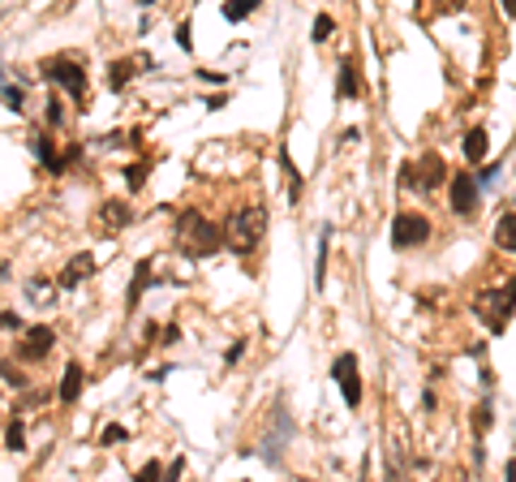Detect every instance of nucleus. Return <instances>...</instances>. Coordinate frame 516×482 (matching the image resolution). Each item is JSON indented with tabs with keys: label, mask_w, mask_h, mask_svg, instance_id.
<instances>
[{
	"label": "nucleus",
	"mask_w": 516,
	"mask_h": 482,
	"mask_svg": "<svg viewBox=\"0 0 516 482\" xmlns=\"http://www.w3.org/2000/svg\"><path fill=\"white\" fill-rule=\"evenodd\" d=\"M172 237H177V250H181L185 258H211V254L224 250V229L211 224V220H206L202 211H194V207L177 211V229H172Z\"/></svg>",
	"instance_id": "obj_1"
},
{
	"label": "nucleus",
	"mask_w": 516,
	"mask_h": 482,
	"mask_svg": "<svg viewBox=\"0 0 516 482\" xmlns=\"http://www.w3.org/2000/svg\"><path fill=\"white\" fill-rule=\"evenodd\" d=\"M258 5H263V0H224V18L228 22H245Z\"/></svg>",
	"instance_id": "obj_20"
},
{
	"label": "nucleus",
	"mask_w": 516,
	"mask_h": 482,
	"mask_svg": "<svg viewBox=\"0 0 516 482\" xmlns=\"http://www.w3.org/2000/svg\"><path fill=\"white\" fill-rule=\"evenodd\" d=\"M99 216H103V224H108V229L117 233V229H125V224L134 220V211H129V202H121V198H108V202L99 207Z\"/></svg>",
	"instance_id": "obj_16"
},
{
	"label": "nucleus",
	"mask_w": 516,
	"mask_h": 482,
	"mask_svg": "<svg viewBox=\"0 0 516 482\" xmlns=\"http://www.w3.org/2000/svg\"><path fill=\"white\" fill-rule=\"evenodd\" d=\"M82 384H86V374H82V366L78 362H69L65 366V374H61V405H78V396H82Z\"/></svg>",
	"instance_id": "obj_13"
},
{
	"label": "nucleus",
	"mask_w": 516,
	"mask_h": 482,
	"mask_svg": "<svg viewBox=\"0 0 516 482\" xmlns=\"http://www.w3.org/2000/svg\"><path fill=\"white\" fill-rule=\"evenodd\" d=\"M280 168L288 173V194H293V202H297V198H301V168L293 164V155H288V151H280Z\"/></svg>",
	"instance_id": "obj_22"
},
{
	"label": "nucleus",
	"mask_w": 516,
	"mask_h": 482,
	"mask_svg": "<svg viewBox=\"0 0 516 482\" xmlns=\"http://www.w3.org/2000/svg\"><path fill=\"white\" fill-rule=\"evenodd\" d=\"M138 5H142V9H151V5H155V0H138Z\"/></svg>",
	"instance_id": "obj_40"
},
{
	"label": "nucleus",
	"mask_w": 516,
	"mask_h": 482,
	"mask_svg": "<svg viewBox=\"0 0 516 482\" xmlns=\"http://www.w3.org/2000/svg\"><path fill=\"white\" fill-rule=\"evenodd\" d=\"M241 353H245V340H233V349H228V353H224V362H228V366H233V362H241Z\"/></svg>",
	"instance_id": "obj_38"
},
{
	"label": "nucleus",
	"mask_w": 516,
	"mask_h": 482,
	"mask_svg": "<svg viewBox=\"0 0 516 482\" xmlns=\"http://www.w3.org/2000/svg\"><path fill=\"white\" fill-rule=\"evenodd\" d=\"M39 74L52 86H65L78 108H86V65H78L74 57H47V61H39Z\"/></svg>",
	"instance_id": "obj_4"
},
{
	"label": "nucleus",
	"mask_w": 516,
	"mask_h": 482,
	"mask_svg": "<svg viewBox=\"0 0 516 482\" xmlns=\"http://www.w3.org/2000/svg\"><path fill=\"white\" fill-rule=\"evenodd\" d=\"M125 440H129V431H125L121 422H112V426H103V435H99V444H103V448H121Z\"/></svg>",
	"instance_id": "obj_24"
},
{
	"label": "nucleus",
	"mask_w": 516,
	"mask_h": 482,
	"mask_svg": "<svg viewBox=\"0 0 516 482\" xmlns=\"http://www.w3.org/2000/svg\"><path fill=\"white\" fill-rule=\"evenodd\" d=\"M332 35H336V18L319 13V18H315V30H310V39H315V43H327Z\"/></svg>",
	"instance_id": "obj_26"
},
{
	"label": "nucleus",
	"mask_w": 516,
	"mask_h": 482,
	"mask_svg": "<svg viewBox=\"0 0 516 482\" xmlns=\"http://www.w3.org/2000/svg\"><path fill=\"white\" fill-rule=\"evenodd\" d=\"M460 147H464V159H469V164H482L486 159V151H491V138H486V130H464V138H460Z\"/></svg>",
	"instance_id": "obj_14"
},
{
	"label": "nucleus",
	"mask_w": 516,
	"mask_h": 482,
	"mask_svg": "<svg viewBox=\"0 0 516 482\" xmlns=\"http://www.w3.org/2000/svg\"><path fill=\"white\" fill-rule=\"evenodd\" d=\"M435 9L439 13H456V9H464V0H435Z\"/></svg>",
	"instance_id": "obj_36"
},
{
	"label": "nucleus",
	"mask_w": 516,
	"mask_h": 482,
	"mask_svg": "<svg viewBox=\"0 0 516 482\" xmlns=\"http://www.w3.org/2000/svg\"><path fill=\"white\" fill-rule=\"evenodd\" d=\"M138 69H151V61H146V57H134V61H112V69H108V86L121 95V91L134 82V74H138Z\"/></svg>",
	"instance_id": "obj_11"
},
{
	"label": "nucleus",
	"mask_w": 516,
	"mask_h": 482,
	"mask_svg": "<svg viewBox=\"0 0 516 482\" xmlns=\"http://www.w3.org/2000/svg\"><path fill=\"white\" fill-rule=\"evenodd\" d=\"M263 233H267V207H263V202H245V207L233 211L228 224H224V246H228L233 254L245 258V254L258 250Z\"/></svg>",
	"instance_id": "obj_2"
},
{
	"label": "nucleus",
	"mask_w": 516,
	"mask_h": 482,
	"mask_svg": "<svg viewBox=\"0 0 516 482\" xmlns=\"http://www.w3.org/2000/svg\"><path fill=\"white\" fill-rule=\"evenodd\" d=\"M336 95L340 99H361V82H357V61H340V82H336Z\"/></svg>",
	"instance_id": "obj_17"
},
{
	"label": "nucleus",
	"mask_w": 516,
	"mask_h": 482,
	"mask_svg": "<svg viewBox=\"0 0 516 482\" xmlns=\"http://www.w3.org/2000/svg\"><path fill=\"white\" fill-rule=\"evenodd\" d=\"M155 478H164V465H160V461H146V465L138 469V482H155Z\"/></svg>",
	"instance_id": "obj_31"
},
{
	"label": "nucleus",
	"mask_w": 516,
	"mask_h": 482,
	"mask_svg": "<svg viewBox=\"0 0 516 482\" xmlns=\"http://www.w3.org/2000/svg\"><path fill=\"white\" fill-rule=\"evenodd\" d=\"M160 336H164V340H160V345H177V340H181V328H177V323H168V328H164V332H160Z\"/></svg>",
	"instance_id": "obj_37"
},
{
	"label": "nucleus",
	"mask_w": 516,
	"mask_h": 482,
	"mask_svg": "<svg viewBox=\"0 0 516 482\" xmlns=\"http://www.w3.org/2000/svg\"><path fill=\"white\" fill-rule=\"evenodd\" d=\"M426 237H430V220L426 216H418V211H396V220H392V246L396 250H413Z\"/></svg>",
	"instance_id": "obj_6"
},
{
	"label": "nucleus",
	"mask_w": 516,
	"mask_h": 482,
	"mask_svg": "<svg viewBox=\"0 0 516 482\" xmlns=\"http://www.w3.org/2000/svg\"><path fill=\"white\" fill-rule=\"evenodd\" d=\"M499 5H503V9H508L512 18H516V0H499Z\"/></svg>",
	"instance_id": "obj_39"
},
{
	"label": "nucleus",
	"mask_w": 516,
	"mask_h": 482,
	"mask_svg": "<svg viewBox=\"0 0 516 482\" xmlns=\"http://www.w3.org/2000/svg\"><path fill=\"white\" fill-rule=\"evenodd\" d=\"M177 47H181V52H189V47H194V35H189V22H181V26H177Z\"/></svg>",
	"instance_id": "obj_33"
},
{
	"label": "nucleus",
	"mask_w": 516,
	"mask_h": 482,
	"mask_svg": "<svg viewBox=\"0 0 516 482\" xmlns=\"http://www.w3.org/2000/svg\"><path fill=\"white\" fill-rule=\"evenodd\" d=\"M181 469H185V457H172V461L164 465V478H181Z\"/></svg>",
	"instance_id": "obj_34"
},
{
	"label": "nucleus",
	"mask_w": 516,
	"mask_h": 482,
	"mask_svg": "<svg viewBox=\"0 0 516 482\" xmlns=\"http://www.w3.org/2000/svg\"><path fill=\"white\" fill-rule=\"evenodd\" d=\"M90 272H95V258H90V254H74V258H69V267L61 272V280H57V285H61V289H78V285H82Z\"/></svg>",
	"instance_id": "obj_12"
},
{
	"label": "nucleus",
	"mask_w": 516,
	"mask_h": 482,
	"mask_svg": "<svg viewBox=\"0 0 516 482\" xmlns=\"http://www.w3.org/2000/svg\"><path fill=\"white\" fill-rule=\"evenodd\" d=\"M52 345H57V332H52L47 323H35V328H26L22 340H18V362H43V357L52 353Z\"/></svg>",
	"instance_id": "obj_9"
},
{
	"label": "nucleus",
	"mask_w": 516,
	"mask_h": 482,
	"mask_svg": "<svg viewBox=\"0 0 516 482\" xmlns=\"http://www.w3.org/2000/svg\"><path fill=\"white\" fill-rule=\"evenodd\" d=\"M332 379L340 384L344 405L357 409V405H361V374H357V357H353V353H340V357L332 362Z\"/></svg>",
	"instance_id": "obj_8"
},
{
	"label": "nucleus",
	"mask_w": 516,
	"mask_h": 482,
	"mask_svg": "<svg viewBox=\"0 0 516 482\" xmlns=\"http://www.w3.org/2000/svg\"><path fill=\"white\" fill-rule=\"evenodd\" d=\"M43 117H47V125L57 130L61 121H65V108H61V99H47V108H43Z\"/></svg>",
	"instance_id": "obj_30"
},
{
	"label": "nucleus",
	"mask_w": 516,
	"mask_h": 482,
	"mask_svg": "<svg viewBox=\"0 0 516 482\" xmlns=\"http://www.w3.org/2000/svg\"><path fill=\"white\" fill-rule=\"evenodd\" d=\"M146 289H151V258H142L134 267V280H129V293H125V310H138V302H142Z\"/></svg>",
	"instance_id": "obj_15"
},
{
	"label": "nucleus",
	"mask_w": 516,
	"mask_h": 482,
	"mask_svg": "<svg viewBox=\"0 0 516 482\" xmlns=\"http://www.w3.org/2000/svg\"><path fill=\"white\" fill-rule=\"evenodd\" d=\"M276 422H280V435H293V422L284 418V409H276ZM271 448H263V457H267V465H280V448H276V435L267 440Z\"/></svg>",
	"instance_id": "obj_21"
},
{
	"label": "nucleus",
	"mask_w": 516,
	"mask_h": 482,
	"mask_svg": "<svg viewBox=\"0 0 516 482\" xmlns=\"http://www.w3.org/2000/svg\"><path fill=\"white\" fill-rule=\"evenodd\" d=\"M447 181V164H443V155H435V151H426L418 164H404L400 168V185H409V190H439Z\"/></svg>",
	"instance_id": "obj_5"
},
{
	"label": "nucleus",
	"mask_w": 516,
	"mask_h": 482,
	"mask_svg": "<svg viewBox=\"0 0 516 482\" xmlns=\"http://www.w3.org/2000/svg\"><path fill=\"white\" fill-rule=\"evenodd\" d=\"M125 185H129V190H142V185H146V164H129V168H125Z\"/></svg>",
	"instance_id": "obj_28"
},
{
	"label": "nucleus",
	"mask_w": 516,
	"mask_h": 482,
	"mask_svg": "<svg viewBox=\"0 0 516 482\" xmlns=\"http://www.w3.org/2000/svg\"><path fill=\"white\" fill-rule=\"evenodd\" d=\"M512 310H516V276H512L503 289H486V293H478V297H474V314L482 319V323H486L495 336H499V332H508Z\"/></svg>",
	"instance_id": "obj_3"
},
{
	"label": "nucleus",
	"mask_w": 516,
	"mask_h": 482,
	"mask_svg": "<svg viewBox=\"0 0 516 482\" xmlns=\"http://www.w3.org/2000/svg\"><path fill=\"white\" fill-rule=\"evenodd\" d=\"M5 448H9V452H26V426H22V422H9V431H5Z\"/></svg>",
	"instance_id": "obj_25"
},
{
	"label": "nucleus",
	"mask_w": 516,
	"mask_h": 482,
	"mask_svg": "<svg viewBox=\"0 0 516 482\" xmlns=\"http://www.w3.org/2000/svg\"><path fill=\"white\" fill-rule=\"evenodd\" d=\"M478 177L474 173H456L452 177V211L456 216H464V220H474L478 216Z\"/></svg>",
	"instance_id": "obj_10"
},
{
	"label": "nucleus",
	"mask_w": 516,
	"mask_h": 482,
	"mask_svg": "<svg viewBox=\"0 0 516 482\" xmlns=\"http://www.w3.org/2000/svg\"><path fill=\"white\" fill-rule=\"evenodd\" d=\"M491 422H495V413H491V401H482V405L474 409V431H478V435H486V431H491Z\"/></svg>",
	"instance_id": "obj_27"
},
{
	"label": "nucleus",
	"mask_w": 516,
	"mask_h": 482,
	"mask_svg": "<svg viewBox=\"0 0 516 482\" xmlns=\"http://www.w3.org/2000/svg\"><path fill=\"white\" fill-rule=\"evenodd\" d=\"M0 328H5V332H26V323H22L18 310H0Z\"/></svg>",
	"instance_id": "obj_29"
},
{
	"label": "nucleus",
	"mask_w": 516,
	"mask_h": 482,
	"mask_svg": "<svg viewBox=\"0 0 516 482\" xmlns=\"http://www.w3.org/2000/svg\"><path fill=\"white\" fill-rule=\"evenodd\" d=\"M224 103H228V95H224V91H220V95H206V113H220Z\"/></svg>",
	"instance_id": "obj_35"
},
{
	"label": "nucleus",
	"mask_w": 516,
	"mask_h": 482,
	"mask_svg": "<svg viewBox=\"0 0 516 482\" xmlns=\"http://www.w3.org/2000/svg\"><path fill=\"white\" fill-rule=\"evenodd\" d=\"M0 82H5V74H0Z\"/></svg>",
	"instance_id": "obj_41"
},
{
	"label": "nucleus",
	"mask_w": 516,
	"mask_h": 482,
	"mask_svg": "<svg viewBox=\"0 0 516 482\" xmlns=\"http://www.w3.org/2000/svg\"><path fill=\"white\" fill-rule=\"evenodd\" d=\"M327 250H332V229L323 224V233H319V258H315V289L327 285Z\"/></svg>",
	"instance_id": "obj_19"
},
{
	"label": "nucleus",
	"mask_w": 516,
	"mask_h": 482,
	"mask_svg": "<svg viewBox=\"0 0 516 482\" xmlns=\"http://www.w3.org/2000/svg\"><path fill=\"white\" fill-rule=\"evenodd\" d=\"M495 246L516 254V211H503V216L495 220Z\"/></svg>",
	"instance_id": "obj_18"
},
{
	"label": "nucleus",
	"mask_w": 516,
	"mask_h": 482,
	"mask_svg": "<svg viewBox=\"0 0 516 482\" xmlns=\"http://www.w3.org/2000/svg\"><path fill=\"white\" fill-rule=\"evenodd\" d=\"M35 155H39V164H43V173H52V177H61V173H69V164H78V155H82V147L57 151V147H52V134H35Z\"/></svg>",
	"instance_id": "obj_7"
},
{
	"label": "nucleus",
	"mask_w": 516,
	"mask_h": 482,
	"mask_svg": "<svg viewBox=\"0 0 516 482\" xmlns=\"http://www.w3.org/2000/svg\"><path fill=\"white\" fill-rule=\"evenodd\" d=\"M0 103L13 113H22V103H26V91L22 86H9V82H0Z\"/></svg>",
	"instance_id": "obj_23"
},
{
	"label": "nucleus",
	"mask_w": 516,
	"mask_h": 482,
	"mask_svg": "<svg viewBox=\"0 0 516 482\" xmlns=\"http://www.w3.org/2000/svg\"><path fill=\"white\" fill-rule=\"evenodd\" d=\"M0 379H5L9 388H26V379H22V374H18L13 366H0Z\"/></svg>",
	"instance_id": "obj_32"
}]
</instances>
